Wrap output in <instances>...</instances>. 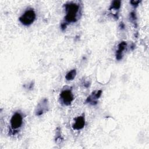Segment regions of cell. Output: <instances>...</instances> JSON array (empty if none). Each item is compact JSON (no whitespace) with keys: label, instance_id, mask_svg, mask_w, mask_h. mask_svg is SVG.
Wrapping results in <instances>:
<instances>
[{"label":"cell","instance_id":"obj_2","mask_svg":"<svg viewBox=\"0 0 149 149\" xmlns=\"http://www.w3.org/2000/svg\"><path fill=\"white\" fill-rule=\"evenodd\" d=\"M36 14L33 9L30 8L24 12V13L19 18L20 23L26 26L31 25L36 20Z\"/></svg>","mask_w":149,"mask_h":149},{"label":"cell","instance_id":"obj_10","mask_svg":"<svg viewBox=\"0 0 149 149\" xmlns=\"http://www.w3.org/2000/svg\"><path fill=\"white\" fill-rule=\"evenodd\" d=\"M120 6H121V1H116V0L113 1L112 2L109 9L110 10H118L120 9Z\"/></svg>","mask_w":149,"mask_h":149},{"label":"cell","instance_id":"obj_6","mask_svg":"<svg viewBox=\"0 0 149 149\" xmlns=\"http://www.w3.org/2000/svg\"><path fill=\"white\" fill-rule=\"evenodd\" d=\"M101 94H102L101 90H99L93 92L92 94L87 98L86 100V102L92 105H96L97 104V100L101 97Z\"/></svg>","mask_w":149,"mask_h":149},{"label":"cell","instance_id":"obj_8","mask_svg":"<svg viewBox=\"0 0 149 149\" xmlns=\"http://www.w3.org/2000/svg\"><path fill=\"white\" fill-rule=\"evenodd\" d=\"M126 47H127V43L126 41H122L118 44V49L115 54L116 59L118 61L121 60L122 59L123 56V53L126 48Z\"/></svg>","mask_w":149,"mask_h":149},{"label":"cell","instance_id":"obj_12","mask_svg":"<svg viewBox=\"0 0 149 149\" xmlns=\"http://www.w3.org/2000/svg\"><path fill=\"white\" fill-rule=\"evenodd\" d=\"M140 2V1H131L130 3L134 7H137L139 5V3Z\"/></svg>","mask_w":149,"mask_h":149},{"label":"cell","instance_id":"obj_3","mask_svg":"<svg viewBox=\"0 0 149 149\" xmlns=\"http://www.w3.org/2000/svg\"><path fill=\"white\" fill-rule=\"evenodd\" d=\"M23 123V117L19 112H16L12 116L10 123L11 129L13 131H17L20 129Z\"/></svg>","mask_w":149,"mask_h":149},{"label":"cell","instance_id":"obj_11","mask_svg":"<svg viewBox=\"0 0 149 149\" xmlns=\"http://www.w3.org/2000/svg\"><path fill=\"white\" fill-rule=\"evenodd\" d=\"M130 20L132 22H133L134 24H135V23H136V20H137V17H136V13L134 12H132L130 13Z\"/></svg>","mask_w":149,"mask_h":149},{"label":"cell","instance_id":"obj_1","mask_svg":"<svg viewBox=\"0 0 149 149\" xmlns=\"http://www.w3.org/2000/svg\"><path fill=\"white\" fill-rule=\"evenodd\" d=\"M66 15L65 16V22L62 23L66 26L70 23H74L78 19L80 6L75 2H68L64 5Z\"/></svg>","mask_w":149,"mask_h":149},{"label":"cell","instance_id":"obj_9","mask_svg":"<svg viewBox=\"0 0 149 149\" xmlns=\"http://www.w3.org/2000/svg\"><path fill=\"white\" fill-rule=\"evenodd\" d=\"M76 73H77L76 70L75 69H73L66 73L65 76V79L68 81L73 80L76 77Z\"/></svg>","mask_w":149,"mask_h":149},{"label":"cell","instance_id":"obj_4","mask_svg":"<svg viewBox=\"0 0 149 149\" xmlns=\"http://www.w3.org/2000/svg\"><path fill=\"white\" fill-rule=\"evenodd\" d=\"M60 99L65 105H70L74 100V96L71 90L65 89L62 90L60 94Z\"/></svg>","mask_w":149,"mask_h":149},{"label":"cell","instance_id":"obj_5","mask_svg":"<svg viewBox=\"0 0 149 149\" xmlns=\"http://www.w3.org/2000/svg\"><path fill=\"white\" fill-rule=\"evenodd\" d=\"M49 110V102L47 98H42L38 103L36 109L35 114L37 116H41Z\"/></svg>","mask_w":149,"mask_h":149},{"label":"cell","instance_id":"obj_7","mask_svg":"<svg viewBox=\"0 0 149 149\" xmlns=\"http://www.w3.org/2000/svg\"><path fill=\"white\" fill-rule=\"evenodd\" d=\"M85 125V118L84 116H79L75 118L74 123L72 125V127L74 130H79L82 129Z\"/></svg>","mask_w":149,"mask_h":149}]
</instances>
